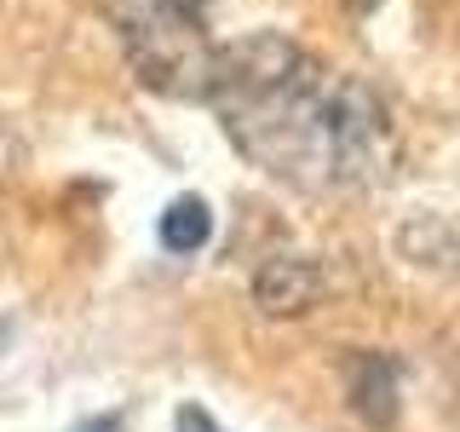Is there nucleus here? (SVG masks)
Wrapping results in <instances>:
<instances>
[{"label":"nucleus","mask_w":460,"mask_h":432,"mask_svg":"<svg viewBox=\"0 0 460 432\" xmlns=\"http://www.w3.org/2000/svg\"><path fill=\"white\" fill-rule=\"evenodd\" d=\"M208 104L253 167L299 191L374 184L392 167V122L380 98L282 35L219 47Z\"/></svg>","instance_id":"f257e3e1"},{"label":"nucleus","mask_w":460,"mask_h":432,"mask_svg":"<svg viewBox=\"0 0 460 432\" xmlns=\"http://www.w3.org/2000/svg\"><path fill=\"white\" fill-rule=\"evenodd\" d=\"M110 29L138 86L162 98H208L219 47L196 18V0H110Z\"/></svg>","instance_id":"f03ea898"},{"label":"nucleus","mask_w":460,"mask_h":432,"mask_svg":"<svg viewBox=\"0 0 460 432\" xmlns=\"http://www.w3.org/2000/svg\"><path fill=\"white\" fill-rule=\"evenodd\" d=\"M323 300V266L305 254H270L253 271V306L265 317H305Z\"/></svg>","instance_id":"7ed1b4c3"},{"label":"nucleus","mask_w":460,"mask_h":432,"mask_svg":"<svg viewBox=\"0 0 460 432\" xmlns=\"http://www.w3.org/2000/svg\"><path fill=\"white\" fill-rule=\"evenodd\" d=\"M345 398H351L357 421H368L374 432H392L397 421V369L380 352H351L345 357Z\"/></svg>","instance_id":"20e7f679"},{"label":"nucleus","mask_w":460,"mask_h":432,"mask_svg":"<svg viewBox=\"0 0 460 432\" xmlns=\"http://www.w3.org/2000/svg\"><path fill=\"white\" fill-rule=\"evenodd\" d=\"M155 237H162L167 254H201V248H208V237H213V208H208L201 196L167 202V213H162V225H155Z\"/></svg>","instance_id":"39448f33"},{"label":"nucleus","mask_w":460,"mask_h":432,"mask_svg":"<svg viewBox=\"0 0 460 432\" xmlns=\"http://www.w3.org/2000/svg\"><path fill=\"white\" fill-rule=\"evenodd\" d=\"M172 427H179V432H225V427L213 421L208 410H201V403H179V415H172Z\"/></svg>","instance_id":"423d86ee"},{"label":"nucleus","mask_w":460,"mask_h":432,"mask_svg":"<svg viewBox=\"0 0 460 432\" xmlns=\"http://www.w3.org/2000/svg\"><path fill=\"white\" fill-rule=\"evenodd\" d=\"M374 6H380V0H345V12H351V18H368Z\"/></svg>","instance_id":"0eeeda50"},{"label":"nucleus","mask_w":460,"mask_h":432,"mask_svg":"<svg viewBox=\"0 0 460 432\" xmlns=\"http://www.w3.org/2000/svg\"><path fill=\"white\" fill-rule=\"evenodd\" d=\"M196 6H201V0H196Z\"/></svg>","instance_id":"6e6552de"}]
</instances>
